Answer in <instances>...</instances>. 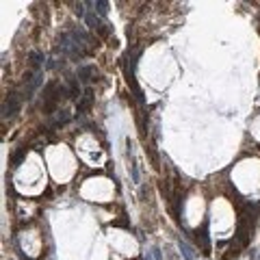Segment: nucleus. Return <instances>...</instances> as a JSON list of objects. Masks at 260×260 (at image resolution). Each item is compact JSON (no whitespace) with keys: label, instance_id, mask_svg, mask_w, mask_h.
I'll return each mask as SVG.
<instances>
[{"label":"nucleus","instance_id":"f257e3e1","mask_svg":"<svg viewBox=\"0 0 260 260\" xmlns=\"http://www.w3.org/2000/svg\"><path fill=\"white\" fill-rule=\"evenodd\" d=\"M20 109V95L18 93H9V100L5 102V107H3V115L5 117H9V115H13L15 111Z\"/></svg>","mask_w":260,"mask_h":260},{"label":"nucleus","instance_id":"f03ea898","mask_svg":"<svg viewBox=\"0 0 260 260\" xmlns=\"http://www.w3.org/2000/svg\"><path fill=\"white\" fill-rule=\"evenodd\" d=\"M42 59H44V56H42V54H39V52H30V63H32V65H35V68H37V65H39V63H42Z\"/></svg>","mask_w":260,"mask_h":260}]
</instances>
